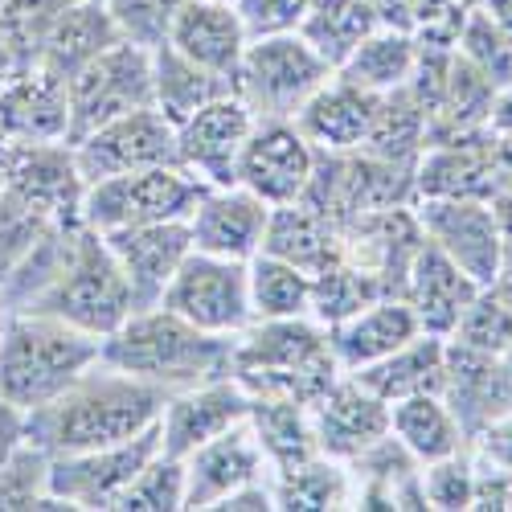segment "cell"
Wrapping results in <instances>:
<instances>
[{"label": "cell", "mask_w": 512, "mask_h": 512, "mask_svg": "<svg viewBox=\"0 0 512 512\" xmlns=\"http://www.w3.org/2000/svg\"><path fill=\"white\" fill-rule=\"evenodd\" d=\"M328 78H332V66L295 29V33L250 37L242 66L234 74V91L254 111V119H295V111Z\"/></svg>", "instance_id": "6"}, {"label": "cell", "mask_w": 512, "mask_h": 512, "mask_svg": "<svg viewBox=\"0 0 512 512\" xmlns=\"http://www.w3.org/2000/svg\"><path fill=\"white\" fill-rule=\"evenodd\" d=\"M181 463H185V508L189 512L218 508L238 488L271 476L267 455H263L259 439H254L250 422H242V426H234V431L193 447Z\"/></svg>", "instance_id": "20"}, {"label": "cell", "mask_w": 512, "mask_h": 512, "mask_svg": "<svg viewBox=\"0 0 512 512\" xmlns=\"http://www.w3.org/2000/svg\"><path fill=\"white\" fill-rule=\"evenodd\" d=\"M467 451L476 455V463L492 467V472L512 476V410H504L492 422H484L480 431L472 435V443H467Z\"/></svg>", "instance_id": "47"}, {"label": "cell", "mask_w": 512, "mask_h": 512, "mask_svg": "<svg viewBox=\"0 0 512 512\" xmlns=\"http://www.w3.org/2000/svg\"><path fill=\"white\" fill-rule=\"evenodd\" d=\"M9 160H13V140L0 136V193L9 185Z\"/></svg>", "instance_id": "53"}, {"label": "cell", "mask_w": 512, "mask_h": 512, "mask_svg": "<svg viewBox=\"0 0 512 512\" xmlns=\"http://www.w3.org/2000/svg\"><path fill=\"white\" fill-rule=\"evenodd\" d=\"M164 398L168 390L123 373L99 357L58 398L25 414V439L46 459L115 447L156 426Z\"/></svg>", "instance_id": "1"}, {"label": "cell", "mask_w": 512, "mask_h": 512, "mask_svg": "<svg viewBox=\"0 0 512 512\" xmlns=\"http://www.w3.org/2000/svg\"><path fill=\"white\" fill-rule=\"evenodd\" d=\"M472 5H476L496 29H504V33L512 37V0H472Z\"/></svg>", "instance_id": "51"}, {"label": "cell", "mask_w": 512, "mask_h": 512, "mask_svg": "<svg viewBox=\"0 0 512 512\" xmlns=\"http://www.w3.org/2000/svg\"><path fill=\"white\" fill-rule=\"evenodd\" d=\"M426 148V111L410 95V87H398L390 95H377V111L369 123V136L357 152H369L377 160L414 168L418 152Z\"/></svg>", "instance_id": "37"}, {"label": "cell", "mask_w": 512, "mask_h": 512, "mask_svg": "<svg viewBox=\"0 0 512 512\" xmlns=\"http://www.w3.org/2000/svg\"><path fill=\"white\" fill-rule=\"evenodd\" d=\"M70 148H74L82 181L91 185V181L140 173V168H156V164H177V127L156 107H140L91 127Z\"/></svg>", "instance_id": "11"}, {"label": "cell", "mask_w": 512, "mask_h": 512, "mask_svg": "<svg viewBox=\"0 0 512 512\" xmlns=\"http://www.w3.org/2000/svg\"><path fill=\"white\" fill-rule=\"evenodd\" d=\"M373 111H377V95L361 91L357 82L332 70L324 87L295 111V127L316 152H357L369 136Z\"/></svg>", "instance_id": "27"}, {"label": "cell", "mask_w": 512, "mask_h": 512, "mask_svg": "<svg viewBox=\"0 0 512 512\" xmlns=\"http://www.w3.org/2000/svg\"><path fill=\"white\" fill-rule=\"evenodd\" d=\"M230 373L250 398H291L312 406L345 373L332 357L328 324L316 316L254 320L230 345Z\"/></svg>", "instance_id": "2"}, {"label": "cell", "mask_w": 512, "mask_h": 512, "mask_svg": "<svg viewBox=\"0 0 512 512\" xmlns=\"http://www.w3.org/2000/svg\"><path fill=\"white\" fill-rule=\"evenodd\" d=\"M25 443H29L25 439V410H17L0 398V463H9Z\"/></svg>", "instance_id": "48"}, {"label": "cell", "mask_w": 512, "mask_h": 512, "mask_svg": "<svg viewBox=\"0 0 512 512\" xmlns=\"http://www.w3.org/2000/svg\"><path fill=\"white\" fill-rule=\"evenodd\" d=\"M377 25H381L377 0H312L300 33L332 70H340L345 58L361 46Z\"/></svg>", "instance_id": "36"}, {"label": "cell", "mask_w": 512, "mask_h": 512, "mask_svg": "<svg viewBox=\"0 0 512 512\" xmlns=\"http://www.w3.org/2000/svg\"><path fill=\"white\" fill-rule=\"evenodd\" d=\"M455 50L480 66L496 87H504V82H512V37L504 29H496L476 5H467L463 21H459V33H455Z\"/></svg>", "instance_id": "42"}, {"label": "cell", "mask_w": 512, "mask_h": 512, "mask_svg": "<svg viewBox=\"0 0 512 512\" xmlns=\"http://www.w3.org/2000/svg\"><path fill=\"white\" fill-rule=\"evenodd\" d=\"M451 340H459L467 349L492 353V357H500L512 345V304L504 300V291L496 283L476 291V300L463 308Z\"/></svg>", "instance_id": "40"}, {"label": "cell", "mask_w": 512, "mask_h": 512, "mask_svg": "<svg viewBox=\"0 0 512 512\" xmlns=\"http://www.w3.org/2000/svg\"><path fill=\"white\" fill-rule=\"evenodd\" d=\"M230 91H234V82L193 66L189 58H181L173 46H168V41L160 50H152V107L173 127L185 123L209 99L230 95Z\"/></svg>", "instance_id": "34"}, {"label": "cell", "mask_w": 512, "mask_h": 512, "mask_svg": "<svg viewBox=\"0 0 512 512\" xmlns=\"http://www.w3.org/2000/svg\"><path fill=\"white\" fill-rule=\"evenodd\" d=\"M0 312H5V308H0Z\"/></svg>", "instance_id": "57"}, {"label": "cell", "mask_w": 512, "mask_h": 512, "mask_svg": "<svg viewBox=\"0 0 512 512\" xmlns=\"http://www.w3.org/2000/svg\"><path fill=\"white\" fill-rule=\"evenodd\" d=\"M205 193V181H197L181 164H156L140 173H123L107 181H91L82 193V222L99 234L123 230V226H152V222H181Z\"/></svg>", "instance_id": "7"}, {"label": "cell", "mask_w": 512, "mask_h": 512, "mask_svg": "<svg viewBox=\"0 0 512 512\" xmlns=\"http://www.w3.org/2000/svg\"><path fill=\"white\" fill-rule=\"evenodd\" d=\"M476 291H480V283L472 275H467L459 263H451L435 242L422 238L414 263L406 271V287H402V295H406V304L414 308L422 332L451 336L459 316H463V308L476 300Z\"/></svg>", "instance_id": "26"}, {"label": "cell", "mask_w": 512, "mask_h": 512, "mask_svg": "<svg viewBox=\"0 0 512 512\" xmlns=\"http://www.w3.org/2000/svg\"><path fill=\"white\" fill-rule=\"evenodd\" d=\"M500 189L492 132H459L443 140H426L414 160V197H467L488 201Z\"/></svg>", "instance_id": "19"}, {"label": "cell", "mask_w": 512, "mask_h": 512, "mask_svg": "<svg viewBox=\"0 0 512 512\" xmlns=\"http://www.w3.org/2000/svg\"><path fill=\"white\" fill-rule=\"evenodd\" d=\"M418 332H422V324H418L414 308L406 304V295H377V300L349 312L345 320L328 324V345H332V357L340 369L357 373L381 357H390L394 349H402Z\"/></svg>", "instance_id": "23"}, {"label": "cell", "mask_w": 512, "mask_h": 512, "mask_svg": "<svg viewBox=\"0 0 512 512\" xmlns=\"http://www.w3.org/2000/svg\"><path fill=\"white\" fill-rule=\"evenodd\" d=\"M271 492H275V508H287V512L353 508L349 463H340L332 455H312L304 463L287 467V472H271Z\"/></svg>", "instance_id": "35"}, {"label": "cell", "mask_w": 512, "mask_h": 512, "mask_svg": "<svg viewBox=\"0 0 512 512\" xmlns=\"http://www.w3.org/2000/svg\"><path fill=\"white\" fill-rule=\"evenodd\" d=\"M119 512H181L185 508V463L168 451H156L140 476L127 484L115 504Z\"/></svg>", "instance_id": "39"}, {"label": "cell", "mask_w": 512, "mask_h": 512, "mask_svg": "<svg viewBox=\"0 0 512 512\" xmlns=\"http://www.w3.org/2000/svg\"><path fill=\"white\" fill-rule=\"evenodd\" d=\"M250 414V394L234 373L205 377L197 386H185L164 398L160 410V451L185 459L193 447L218 439Z\"/></svg>", "instance_id": "14"}, {"label": "cell", "mask_w": 512, "mask_h": 512, "mask_svg": "<svg viewBox=\"0 0 512 512\" xmlns=\"http://www.w3.org/2000/svg\"><path fill=\"white\" fill-rule=\"evenodd\" d=\"M209 5H234V0H209Z\"/></svg>", "instance_id": "56"}, {"label": "cell", "mask_w": 512, "mask_h": 512, "mask_svg": "<svg viewBox=\"0 0 512 512\" xmlns=\"http://www.w3.org/2000/svg\"><path fill=\"white\" fill-rule=\"evenodd\" d=\"M29 308L46 312L87 336L107 340L136 312V300H132V287H127V275L119 271L107 238L99 230H91L87 222H78L58 275L46 283V291H41Z\"/></svg>", "instance_id": "5"}, {"label": "cell", "mask_w": 512, "mask_h": 512, "mask_svg": "<svg viewBox=\"0 0 512 512\" xmlns=\"http://www.w3.org/2000/svg\"><path fill=\"white\" fill-rule=\"evenodd\" d=\"M119 41V29L107 13L103 0H66L62 13L54 17L46 46H41V66H50L54 74L70 78L78 66H87L91 58H99L107 46Z\"/></svg>", "instance_id": "30"}, {"label": "cell", "mask_w": 512, "mask_h": 512, "mask_svg": "<svg viewBox=\"0 0 512 512\" xmlns=\"http://www.w3.org/2000/svg\"><path fill=\"white\" fill-rule=\"evenodd\" d=\"M66 0H0V41L9 46L17 66H29L41 58L46 33Z\"/></svg>", "instance_id": "41"}, {"label": "cell", "mask_w": 512, "mask_h": 512, "mask_svg": "<svg viewBox=\"0 0 512 512\" xmlns=\"http://www.w3.org/2000/svg\"><path fill=\"white\" fill-rule=\"evenodd\" d=\"M390 435L418 463H435L467 447L463 426L455 410L443 402V394H414V398L390 402Z\"/></svg>", "instance_id": "31"}, {"label": "cell", "mask_w": 512, "mask_h": 512, "mask_svg": "<svg viewBox=\"0 0 512 512\" xmlns=\"http://www.w3.org/2000/svg\"><path fill=\"white\" fill-rule=\"evenodd\" d=\"M0 136L13 144H70L66 78L41 62L17 66L0 82Z\"/></svg>", "instance_id": "17"}, {"label": "cell", "mask_w": 512, "mask_h": 512, "mask_svg": "<svg viewBox=\"0 0 512 512\" xmlns=\"http://www.w3.org/2000/svg\"><path fill=\"white\" fill-rule=\"evenodd\" d=\"M443 361H447V336L418 332L402 349L357 369L353 377L365 390H373L381 402H398V398H414V394H439L443 390Z\"/></svg>", "instance_id": "28"}, {"label": "cell", "mask_w": 512, "mask_h": 512, "mask_svg": "<svg viewBox=\"0 0 512 512\" xmlns=\"http://www.w3.org/2000/svg\"><path fill=\"white\" fill-rule=\"evenodd\" d=\"M254 132V111L238 91L209 99L185 123H177V164L205 185H234L242 144Z\"/></svg>", "instance_id": "15"}, {"label": "cell", "mask_w": 512, "mask_h": 512, "mask_svg": "<svg viewBox=\"0 0 512 512\" xmlns=\"http://www.w3.org/2000/svg\"><path fill=\"white\" fill-rule=\"evenodd\" d=\"M168 46L193 66L234 82L242 54L250 46V33L234 5H209V0H185L173 29H168Z\"/></svg>", "instance_id": "25"}, {"label": "cell", "mask_w": 512, "mask_h": 512, "mask_svg": "<svg viewBox=\"0 0 512 512\" xmlns=\"http://www.w3.org/2000/svg\"><path fill=\"white\" fill-rule=\"evenodd\" d=\"M230 345L234 340L209 336L189 320H181L177 312L156 304V308H136L103 340V361L177 394L205 377L230 373Z\"/></svg>", "instance_id": "4"}, {"label": "cell", "mask_w": 512, "mask_h": 512, "mask_svg": "<svg viewBox=\"0 0 512 512\" xmlns=\"http://www.w3.org/2000/svg\"><path fill=\"white\" fill-rule=\"evenodd\" d=\"M422 496H426V508H439V512L472 508V496H476V459H472V451L463 447L447 459L422 463Z\"/></svg>", "instance_id": "45"}, {"label": "cell", "mask_w": 512, "mask_h": 512, "mask_svg": "<svg viewBox=\"0 0 512 512\" xmlns=\"http://www.w3.org/2000/svg\"><path fill=\"white\" fill-rule=\"evenodd\" d=\"M492 156H496L500 185H512V136H492Z\"/></svg>", "instance_id": "52"}, {"label": "cell", "mask_w": 512, "mask_h": 512, "mask_svg": "<svg viewBox=\"0 0 512 512\" xmlns=\"http://www.w3.org/2000/svg\"><path fill=\"white\" fill-rule=\"evenodd\" d=\"M160 451V422L148 426L144 435L99 447V451H78V455H54L46 467V492L58 508L78 512H111L119 496L140 476V467Z\"/></svg>", "instance_id": "10"}, {"label": "cell", "mask_w": 512, "mask_h": 512, "mask_svg": "<svg viewBox=\"0 0 512 512\" xmlns=\"http://www.w3.org/2000/svg\"><path fill=\"white\" fill-rule=\"evenodd\" d=\"M103 5L123 41L144 50H160L185 0H103Z\"/></svg>", "instance_id": "43"}, {"label": "cell", "mask_w": 512, "mask_h": 512, "mask_svg": "<svg viewBox=\"0 0 512 512\" xmlns=\"http://www.w3.org/2000/svg\"><path fill=\"white\" fill-rule=\"evenodd\" d=\"M46 467H50V459L33 443H25L9 463H0V512L58 508L46 492Z\"/></svg>", "instance_id": "44"}, {"label": "cell", "mask_w": 512, "mask_h": 512, "mask_svg": "<svg viewBox=\"0 0 512 512\" xmlns=\"http://www.w3.org/2000/svg\"><path fill=\"white\" fill-rule=\"evenodd\" d=\"M312 431L320 455L349 463L365 447L390 435V402H381L373 390H365L353 373H340L312 402Z\"/></svg>", "instance_id": "21"}, {"label": "cell", "mask_w": 512, "mask_h": 512, "mask_svg": "<svg viewBox=\"0 0 512 512\" xmlns=\"http://www.w3.org/2000/svg\"><path fill=\"white\" fill-rule=\"evenodd\" d=\"M500 365H504V373H508V381H512V345L500 353Z\"/></svg>", "instance_id": "54"}, {"label": "cell", "mask_w": 512, "mask_h": 512, "mask_svg": "<svg viewBox=\"0 0 512 512\" xmlns=\"http://www.w3.org/2000/svg\"><path fill=\"white\" fill-rule=\"evenodd\" d=\"M492 213H496V226L504 234V242H512V185H500L492 197H488Z\"/></svg>", "instance_id": "50"}, {"label": "cell", "mask_w": 512, "mask_h": 512, "mask_svg": "<svg viewBox=\"0 0 512 512\" xmlns=\"http://www.w3.org/2000/svg\"><path fill=\"white\" fill-rule=\"evenodd\" d=\"M234 9L250 37H271V33H295L304 25L312 0H234Z\"/></svg>", "instance_id": "46"}, {"label": "cell", "mask_w": 512, "mask_h": 512, "mask_svg": "<svg viewBox=\"0 0 512 512\" xmlns=\"http://www.w3.org/2000/svg\"><path fill=\"white\" fill-rule=\"evenodd\" d=\"M488 132H492V136H512V82L496 87V95H492Z\"/></svg>", "instance_id": "49"}, {"label": "cell", "mask_w": 512, "mask_h": 512, "mask_svg": "<svg viewBox=\"0 0 512 512\" xmlns=\"http://www.w3.org/2000/svg\"><path fill=\"white\" fill-rule=\"evenodd\" d=\"M316 173V148L304 140L295 119H254V132L242 144L234 185L263 197L271 209L304 201Z\"/></svg>", "instance_id": "13"}, {"label": "cell", "mask_w": 512, "mask_h": 512, "mask_svg": "<svg viewBox=\"0 0 512 512\" xmlns=\"http://www.w3.org/2000/svg\"><path fill=\"white\" fill-rule=\"evenodd\" d=\"M119 271L127 275L136 308H156L164 287L173 283L177 267L185 263V254L193 250L189 222H152V226H123L103 234Z\"/></svg>", "instance_id": "22"}, {"label": "cell", "mask_w": 512, "mask_h": 512, "mask_svg": "<svg viewBox=\"0 0 512 512\" xmlns=\"http://www.w3.org/2000/svg\"><path fill=\"white\" fill-rule=\"evenodd\" d=\"M250 267V308L254 320H283V316H312V275L279 254L259 250Z\"/></svg>", "instance_id": "38"}, {"label": "cell", "mask_w": 512, "mask_h": 512, "mask_svg": "<svg viewBox=\"0 0 512 512\" xmlns=\"http://www.w3.org/2000/svg\"><path fill=\"white\" fill-rule=\"evenodd\" d=\"M414 218L422 238L435 242L451 263H459L480 287L500 279L504 263V234L496 226V213L488 201L467 197H414Z\"/></svg>", "instance_id": "12"}, {"label": "cell", "mask_w": 512, "mask_h": 512, "mask_svg": "<svg viewBox=\"0 0 512 512\" xmlns=\"http://www.w3.org/2000/svg\"><path fill=\"white\" fill-rule=\"evenodd\" d=\"M103 357V340L46 312H0V398L33 414Z\"/></svg>", "instance_id": "3"}, {"label": "cell", "mask_w": 512, "mask_h": 512, "mask_svg": "<svg viewBox=\"0 0 512 512\" xmlns=\"http://www.w3.org/2000/svg\"><path fill=\"white\" fill-rule=\"evenodd\" d=\"M263 250L304 267L308 275H320L324 267H332L340 259V226L332 218H324L320 209H312L308 201L275 205L267 218Z\"/></svg>", "instance_id": "29"}, {"label": "cell", "mask_w": 512, "mask_h": 512, "mask_svg": "<svg viewBox=\"0 0 512 512\" xmlns=\"http://www.w3.org/2000/svg\"><path fill=\"white\" fill-rule=\"evenodd\" d=\"M496 287H500V291H504V300H508V304H512V279H496Z\"/></svg>", "instance_id": "55"}, {"label": "cell", "mask_w": 512, "mask_h": 512, "mask_svg": "<svg viewBox=\"0 0 512 512\" xmlns=\"http://www.w3.org/2000/svg\"><path fill=\"white\" fill-rule=\"evenodd\" d=\"M250 431L259 439L271 472H287V467L320 455L316 431H312V406L291 402V398H250Z\"/></svg>", "instance_id": "32"}, {"label": "cell", "mask_w": 512, "mask_h": 512, "mask_svg": "<svg viewBox=\"0 0 512 512\" xmlns=\"http://www.w3.org/2000/svg\"><path fill=\"white\" fill-rule=\"evenodd\" d=\"M443 402L455 410L467 443L484 422L512 410V381L500 365V357L467 349L447 336V361H443Z\"/></svg>", "instance_id": "24"}, {"label": "cell", "mask_w": 512, "mask_h": 512, "mask_svg": "<svg viewBox=\"0 0 512 512\" xmlns=\"http://www.w3.org/2000/svg\"><path fill=\"white\" fill-rule=\"evenodd\" d=\"M160 308L177 312L193 328L209 336L234 340L242 328L254 324L250 308V267L238 259H222V254L189 250L185 263L177 267L173 283L164 287Z\"/></svg>", "instance_id": "8"}, {"label": "cell", "mask_w": 512, "mask_h": 512, "mask_svg": "<svg viewBox=\"0 0 512 512\" xmlns=\"http://www.w3.org/2000/svg\"><path fill=\"white\" fill-rule=\"evenodd\" d=\"M271 205L263 197H254L242 185H205L197 205L189 209V238L193 250L222 254V259L250 263L263 250Z\"/></svg>", "instance_id": "18"}, {"label": "cell", "mask_w": 512, "mask_h": 512, "mask_svg": "<svg viewBox=\"0 0 512 512\" xmlns=\"http://www.w3.org/2000/svg\"><path fill=\"white\" fill-rule=\"evenodd\" d=\"M66 99L70 144L115 115L152 107V50L119 37L115 46H107L99 58H91L66 78Z\"/></svg>", "instance_id": "9"}, {"label": "cell", "mask_w": 512, "mask_h": 512, "mask_svg": "<svg viewBox=\"0 0 512 512\" xmlns=\"http://www.w3.org/2000/svg\"><path fill=\"white\" fill-rule=\"evenodd\" d=\"M414 62H418V37L410 29L377 25L336 74H345L349 82H357V87L369 95H390L410 82Z\"/></svg>", "instance_id": "33"}, {"label": "cell", "mask_w": 512, "mask_h": 512, "mask_svg": "<svg viewBox=\"0 0 512 512\" xmlns=\"http://www.w3.org/2000/svg\"><path fill=\"white\" fill-rule=\"evenodd\" d=\"M5 193L46 222H82L87 181L78 173L74 148L58 144H13Z\"/></svg>", "instance_id": "16"}]
</instances>
